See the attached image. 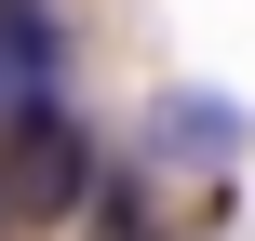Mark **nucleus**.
<instances>
[{"instance_id": "f257e3e1", "label": "nucleus", "mask_w": 255, "mask_h": 241, "mask_svg": "<svg viewBox=\"0 0 255 241\" xmlns=\"http://www.w3.org/2000/svg\"><path fill=\"white\" fill-rule=\"evenodd\" d=\"M0 201H13V228H54V215H81V201H94V134H81L67 107H27V121H0Z\"/></svg>"}, {"instance_id": "f03ea898", "label": "nucleus", "mask_w": 255, "mask_h": 241, "mask_svg": "<svg viewBox=\"0 0 255 241\" xmlns=\"http://www.w3.org/2000/svg\"><path fill=\"white\" fill-rule=\"evenodd\" d=\"M242 134H255L242 107H229V94H188V80L148 107V148H161L175 174H229V161H242Z\"/></svg>"}, {"instance_id": "7ed1b4c3", "label": "nucleus", "mask_w": 255, "mask_h": 241, "mask_svg": "<svg viewBox=\"0 0 255 241\" xmlns=\"http://www.w3.org/2000/svg\"><path fill=\"white\" fill-rule=\"evenodd\" d=\"M54 80H67V40H54V13H0V121L54 107Z\"/></svg>"}, {"instance_id": "20e7f679", "label": "nucleus", "mask_w": 255, "mask_h": 241, "mask_svg": "<svg viewBox=\"0 0 255 241\" xmlns=\"http://www.w3.org/2000/svg\"><path fill=\"white\" fill-rule=\"evenodd\" d=\"M81 241H148V201H134V174H94V201H81Z\"/></svg>"}, {"instance_id": "39448f33", "label": "nucleus", "mask_w": 255, "mask_h": 241, "mask_svg": "<svg viewBox=\"0 0 255 241\" xmlns=\"http://www.w3.org/2000/svg\"><path fill=\"white\" fill-rule=\"evenodd\" d=\"M0 13H40V0H0Z\"/></svg>"}, {"instance_id": "423d86ee", "label": "nucleus", "mask_w": 255, "mask_h": 241, "mask_svg": "<svg viewBox=\"0 0 255 241\" xmlns=\"http://www.w3.org/2000/svg\"><path fill=\"white\" fill-rule=\"evenodd\" d=\"M0 228H13V201H0Z\"/></svg>"}]
</instances>
